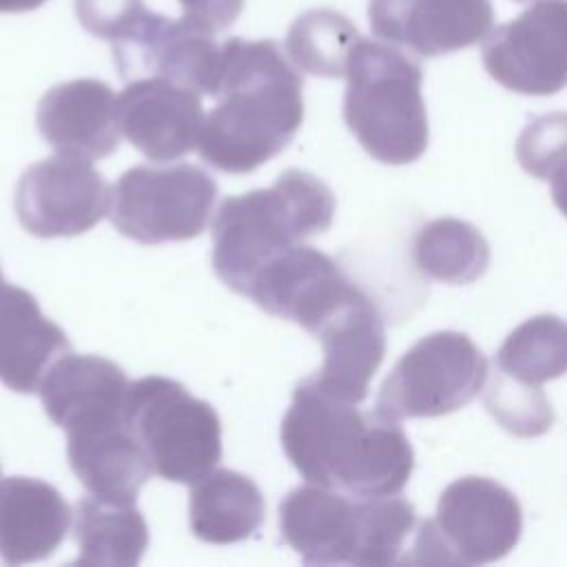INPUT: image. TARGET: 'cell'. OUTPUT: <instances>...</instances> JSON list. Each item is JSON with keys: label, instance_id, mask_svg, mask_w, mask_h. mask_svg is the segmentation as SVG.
Returning <instances> with one entry per match:
<instances>
[{"label": "cell", "instance_id": "52a82bcc", "mask_svg": "<svg viewBox=\"0 0 567 567\" xmlns=\"http://www.w3.org/2000/svg\"><path fill=\"white\" fill-rule=\"evenodd\" d=\"M520 532V503L507 487L485 476H463L443 489L436 516L414 532L408 563H492L516 547Z\"/></svg>", "mask_w": 567, "mask_h": 567}, {"label": "cell", "instance_id": "44dd1931", "mask_svg": "<svg viewBox=\"0 0 567 567\" xmlns=\"http://www.w3.org/2000/svg\"><path fill=\"white\" fill-rule=\"evenodd\" d=\"M128 379L120 365L97 354H62L38 392L47 416L62 430L111 412H124Z\"/></svg>", "mask_w": 567, "mask_h": 567}, {"label": "cell", "instance_id": "2e32d148", "mask_svg": "<svg viewBox=\"0 0 567 567\" xmlns=\"http://www.w3.org/2000/svg\"><path fill=\"white\" fill-rule=\"evenodd\" d=\"M312 334L323 363L308 381L330 396L361 403L385 357V328L374 301L359 288Z\"/></svg>", "mask_w": 567, "mask_h": 567}, {"label": "cell", "instance_id": "277c9868", "mask_svg": "<svg viewBox=\"0 0 567 567\" xmlns=\"http://www.w3.org/2000/svg\"><path fill=\"white\" fill-rule=\"evenodd\" d=\"M416 514L401 496L361 498L323 485H301L279 505V532L308 565L403 563Z\"/></svg>", "mask_w": 567, "mask_h": 567}, {"label": "cell", "instance_id": "5b68a950", "mask_svg": "<svg viewBox=\"0 0 567 567\" xmlns=\"http://www.w3.org/2000/svg\"><path fill=\"white\" fill-rule=\"evenodd\" d=\"M346 78L343 120L363 151L392 166L419 159L430 140L419 62L394 44L359 38Z\"/></svg>", "mask_w": 567, "mask_h": 567}, {"label": "cell", "instance_id": "603a6c76", "mask_svg": "<svg viewBox=\"0 0 567 567\" xmlns=\"http://www.w3.org/2000/svg\"><path fill=\"white\" fill-rule=\"evenodd\" d=\"M73 538L78 565L133 567L148 547V525L135 503L84 496L75 503Z\"/></svg>", "mask_w": 567, "mask_h": 567}, {"label": "cell", "instance_id": "4316f807", "mask_svg": "<svg viewBox=\"0 0 567 567\" xmlns=\"http://www.w3.org/2000/svg\"><path fill=\"white\" fill-rule=\"evenodd\" d=\"M485 405L503 430L520 439L540 436L554 423L549 399L540 385L523 383L498 368L485 390Z\"/></svg>", "mask_w": 567, "mask_h": 567}, {"label": "cell", "instance_id": "836d02e7", "mask_svg": "<svg viewBox=\"0 0 567 567\" xmlns=\"http://www.w3.org/2000/svg\"><path fill=\"white\" fill-rule=\"evenodd\" d=\"M0 275H2V270H0Z\"/></svg>", "mask_w": 567, "mask_h": 567}, {"label": "cell", "instance_id": "f1b7e54d", "mask_svg": "<svg viewBox=\"0 0 567 567\" xmlns=\"http://www.w3.org/2000/svg\"><path fill=\"white\" fill-rule=\"evenodd\" d=\"M144 13V0H75L80 24L95 38L115 42Z\"/></svg>", "mask_w": 567, "mask_h": 567}, {"label": "cell", "instance_id": "5bb4252c", "mask_svg": "<svg viewBox=\"0 0 567 567\" xmlns=\"http://www.w3.org/2000/svg\"><path fill=\"white\" fill-rule=\"evenodd\" d=\"M204 117L199 93L157 75L131 80L115 100L120 133L151 162L197 148Z\"/></svg>", "mask_w": 567, "mask_h": 567}, {"label": "cell", "instance_id": "d6986e66", "mask_svg": "<svg viewBox=\"0 0 567 567\" xmlns=\"http://www.w3.org/2000/svg\"><path fill=\"white\" fill-rule=\"evenodd\" d=\"M69 350L64 330L44 317L38 299L0 275V381L13 392H38Z\"/></svg>", "mask_w": 567, "mask_h": 567}, {"label": "cell", "instance_id": "484cf974", "mask_svg": "<svg viewBox=\"0 0 567 567\" xmlns=\"http://www.w3.org/2000/svg\"><path fill=\"white\" fill-rule=\"evenodd\" d=\"M359 42L357 27L332 9H310L288 29L286 55L310 75H346L350 53Z\"/></svg>", "mask_w": 567, "mask_h": 567}, {"label": "cell", "instance_id": "9a60e30c", "mask_svg": "<svg viewBox=\"0 0 567 567\" xmlns=\"http://www.w3.org/2000/svg\"><path fill=\"white\" fill-rule=\"evenodd\" d=\"M372 33L421 58L481 42L494 24L489 0H370Z\"/></svg>", "mask_w": 567, "mask_h": 567}, {"label": "cell", "instance_id": "4dcf8cb0", "mask_svg": "<svg viewBox=\"0 0 567 567\" xmlns=\"http://www.w3.org/2000/svg\"><path fill=\"white\" fill-rule=\"evenodd\" d=\"M549 182H551V199H554L556 208L567 217V168L560 171Z\"/></svg>", "mask_w": 567, "mask_h": 567}, {"label": "cell", "instance_id": "f546056e", "mask_svg": "<svg viewBox=\"0 0 567 567\" xmlns=\"http://www.w3.org/2000/svg\"><path fill=\"white\" fill-rule=\"evenodd\" d=\"M177 2L182 4L184 18H188L190 22L213 33L230 27L244 9V0H177Z\"/></svg>", "mask_w": 567, "mask_h": 567}, {"label": "cell", "instance_id": "4fadbf2b", "mask_svg": "<svg viewBox=\"0 0 567 567\" xmlns=\"http://www.w3.org/2000/svg\"><path fill=\"white\" fill-rule=\"evenodd\" d=\"M357 288L332 257L297 244L255 275L248 297L268 315L315 332Z\"/></svg>", "mask_w": 567, "mask_h": 567}, {"label": "cell", "instance_id": "1f68e13d", "mask_svg": "<svg viewBox=\"0 0 567 567\" xmlns=\"http://www.w3.org/2000/svg\"><path fill=\"white\" fill-rule=\"evenodd\" d=\"M47 0H0V13H24L42 7Z\"/></svg>", "mask_w": 567, "mask_h": 567}, {"label": "cell", "instance_id": "9c48e42d", "mask_svg": "<svg viewBox=\"0 0 567 567\" xmlns=\"http://www.w3.org/2000/svg\"><path fill=\"white\" fill-rule=\"evenodd\" d=\"M217 182L195 164L133 166L111 188L113 226L140 244L197 237L210 217Z\"/></svg>", "mask_w": 567, "mask_h": 567}, {"label": "cell", "instance_id": "8992f818", "mask_svg": "<svg viewBox=\"0 0 567 567\" xmlns=\"http://www.w3.org/2000/svg\"><path fill=\"white\" fill-rule=\"evenodd\" d=\"M124 419L142 443L153 474L195 483L221 461V421L215 408L166 377L128 385Z\"/></svg>", "mask_w": 567, "mask_h": 567}, {"label": "cell", "instance_id": "6da1fadb", "mask_svg": "<svg viewBox=\"0 0 567 567\" xmlns=\"http://www.w3.org/2000/svg\"><path fill=\"white\" fill-rule=\"evenodd\" d=\"M295 470L315 485L350 496L399 494L412 474L414 452L399 421L361 412L303 379L279 430Z\"/></svg>", "mask_w": 567, "mask_h": 567}, {"label": "cell", "instance_id": "ffe728a7", "mask_svg": "<svg viewBox=\"0 0 567 567\" xmlns=\"http://www.w3.org/2000/svg\"><path fill=\"white\" fill-rule=\"evenodd\" d=\"M71 523L62 494L31 476L0 478V558L9 565L49 558Z\"/></svg>", "mask_w": 567, "mask_h": 567}, {"label": "cell", "instance_id": "3957f363", "mask_svg": "<svg viewBox=\"0 0 567 567\" xmlns=\"http://www.w3.org/2000/svg\"><path fill=\"white\" fill-rule=\"evenodd\" d=\"M334 195L319 177L292 168L270 188L226 197L213 219V266L248 297L255 275L284 250L330 228Z\"/></svg>", "mask_w": 567, "mask_h": 567}, {"label": "cell", "instance_id": "ba28073f", "mask_svg": "<svg viewBox=\"0 0 567 567\" xmlns=\"http://www.w3.org/2000/svg\"><path fill=\"white\" fill-rule=\"evenodd\" d=\"M487 359L463 332L419 339L383 379L374 410L388 419L443 416L467 405L485 385Z\"/></svg>", "mask_w": 567, "mask_h": 567}, {"label": "cell", "instance_id": "7402d4cb", "mask_svg": "<svg viewBox=\"0 0 567 567\" xmlns=\"http://www.w3.org/2000/svg\"><path fill=\"white\" fill-rule=\"evenodd\" d=\"M266 516V501L252 478L235 470H210L193 483L188 520L193 534L213 545L252 536Z\"/></svg>", "mask_w": 567, "mask_h": 567}, {"label": "cell", "instance_id": "8fae6325", "mask_svg": "<svg viewBox=\"0 0 567 567\" xmlns=\"http://www.w3.org/2000/svg\"><path fill=\"white\" fill-rule=\"evenodd\" d=\"M485 71L523 95H554L567 86V0H536L483 42Z\"/></svg>", "mask_w": 567, "mask_h": 567}, {"label": "cell", "instance_id": "30bf717a", "mask_svg": "<svg viewBox=\"0 0 567 567\" xmlns=\"http://www.w3.org/2000/svg\"><path fill=\"white\" fill-rule=\"evenodd\" d=\"M16 215L35 237H73L111 210V186L89 157L55 153L31 164L16 186Z\"/></svg>", "mask_w": 567, "mask_h": 567}, {"label": "cell", "instance_id": "7c38bea8", "mask_svg": "<svg viewBox=\"0 0 567 567\" xmlns=\"http://www.w3.org/2000/svg\"><path fill=\"white\" fill-rule=\"evenodd\" d=\"M113 44V60L126 80L166 78L199 95L215 93L221 47L215 33L188 18L146 11Z\"/></svg>", "mask_w": 567, "mask_h": 567}, {"label": "cell", "instance_id": "e0dca14e", "mask_svg": "<svg viewBox=\"0 0 567 567\" xmlns=\"http://www.w3.org/2000/svg\"><path fill=\"white\" fill-rule=\"evenodd\" d=\"M64 432L66 458L78 481L102 501L135 503L153 467L124 412L84 419Z\"/></svg>", "mask_w": 567, "mask_h": 567}, {"label": "cell", "instance_id": "cb8c5ba5", "mask_svg": "<svg viewBox=\"0 0 567 567\" xmlns=\"http://www.w3.org/2000/svg\"><path fill=\"white\" fill-rule=\"evenodd\" d=\"M414 266L443 284H472L489 266V246L476 226L456 217H439L416 230Z\"/></svg>", "mask_w": 567, "mask_h": 567}, {"label": "cell", "instance_id": "7a4b0ae2", "mask_svg": "<svg viewBox=\"0 0 567 567\" xmlns=\"http://www.w3.org/2000/svg\"><path fill=\"white\" fill-rule=\"evenodd\" d=\"M303 80L272 40L221 44L217 106L204 117L197 151L224 173H250L288 146L303 122Z\"/></svg>", "mask_w": 567, "mask_h": 567}, {"label": "cell", "instance_id": "d4e9b609", "mask_svg": "<svg viewBox=\"0 0 567 567\" xmlns=\"http://www.w3.org/2000/svg\"><path fill=\"white\" fill-rule=\"evenodd\" d=\"M496 368L532 385L563 377L567 372V321L556 315L523 321L498 348Z\"/></svg>", "mask_w": 567, "mask_h": 567}, {"label": "cell", "instance_id": "ac0fdd59", "mask_svg": "<svg viewBox=\"0 0 567 567\" xmlns=\"http://www.w3.org/2000/svg\"><path fill=\"white\" fill-rule=\"evenodd\" d=\"M115 100L113 89L93 78L55 84L38 104V131L60 153L102 159L120 146Z\"/></svg>", "mask_w": 567, "mask_h": 567}, {"label": "cell", "instance_id": "83f0119b", "mask_svg": "<svg viewBox=\"0 0 567 567\" xmlns=\"http://www.w3.org/2000/svg\"><path fill=\"white\" fill-rule=\"evenodd\" d=\"M516 159L529 175L551 179L567 168V113H545L516 140Z\"/></svg>", "mask_w": 567, "mask_h": 567}, {"label": "cell", "instance_id": "d6a6232c", "mask_svg": "<svg viewBox=\"0 0 567 567\" xmlns=\"http://www.w3.org/2000/svg\"><path fill=\"white\" fill-rule=\"evenodd\" d=\"M516 2H525V0H516Z\"/></svg>", "mask_w": 567, "mask_h": 567}]
</instances>
